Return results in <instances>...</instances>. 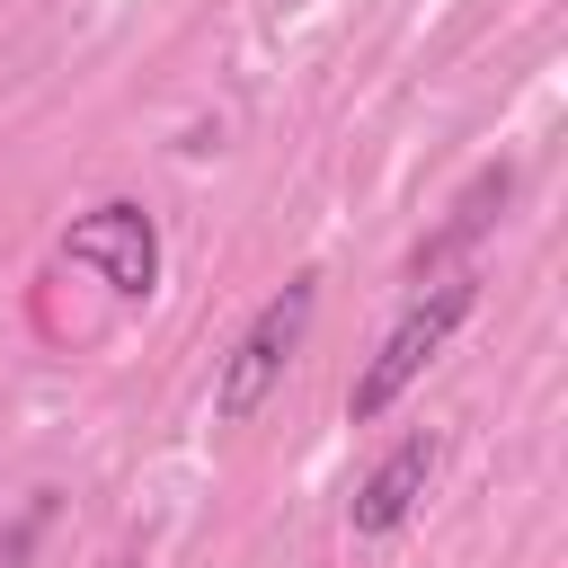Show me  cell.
Listing matches in <instances>:
<instances>
[{"instance_id": "6da1fadb", "label": "cell", "mask_w": 568, "mask_h": 568, "mask_svg": "<svg viewBox=\"0 0 568 568\" xmlns=\"http://www.w3.org/2000/svg\"><path fill=\"white\" fill-rule=\"evenodd\" d=\"M426 284H435V293H417V302L390 320V337L373 346V364L355 373V390H346V417H355V426H373V417H382V408H390V399H399V390L453 346V328H462L470 302H479L470 275H426Z\"/></svg>"}, {"instance_id": "7a4b0ae2", "label": "cell", "mask_w": 568, "mask_h": 568, "mask_svg": "<svg viewBox=\"0 0 568 568\" xmlns=\"http://www.w3.org/2000/svg\"><path fill=\"white\" fill-rule=\"evenodd\" d=\"M311 275H293L240 337H231V355H222V373H213V417L222 426H248L266 399H275V382H284V364H293V346H302V328H311Z\"/></svg>"}, {"instance_id": "277c9868", "label": "cell", "mask_w": 568, "mask_h": 568, "mask_svg": "<svg viewBox=\"0 0 568 568\" xmlns=\"http://www.w3.org/2000/svg\"><path fill=\"white\" fill-rule=\"evenodd\" d=\"M435 462H444V444L435 435H399L373 470H364V488L346 497V524H355V541H390L417 506H426V479H435Z\"/></svg>"}, {"instance_id": "3957f363", "label": "cell", "mask_w": 568, "mask_h": 568, "mask_svg": "<svg viewBox=\"0 0 568 568\" xmlns=\"http://www.w3.org/2000/svg\"><path fill=\"white\" fill-rule=\"evenodd\" d=\"M62 266H98L124 302H142L160 284V222L142 204H98L62 231Z\"/></svg>"}, {"instance_id": "5b68a950", "label": "cell", "mask_w": 568, "mask_h": 568, "mask_svg": "<svg viewBox=\"0 0 568 568\" xmlns=\"http://www.w3.org/2000/svg\"><path fill=\"white\" fill-rule=\"evenodd\" d=\"M506 195H515V169H506V160H497V169H479V178L462 186V204H453V222L417 240V257H408V275H417V284H426V275H444V266H453V257H462V248H470V240H479V231L497 222V204H506Z\"/></svg>"}]
</instances>
